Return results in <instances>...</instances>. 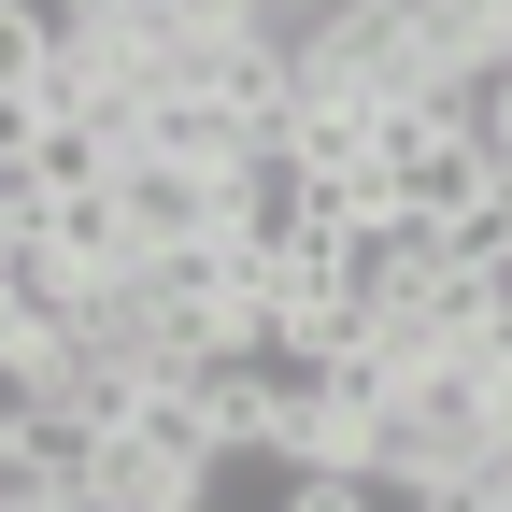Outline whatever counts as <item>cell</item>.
Masks as SVG:
<instances>
[{"label":"cell","mask_w":512,"mask_h":512,"mask_svg":"<svg viewBox=\"0 0 512 512\" xmlns=\"http://www.w3.org/2000/svg\"><path fill=\"white\" fill-rule=\"evenodd\" d=\"M114 228L128 242H214L228 228V171H185V157H114Z\"/></svg>","instance_id":"obj_2"},{"label":"cell","mask_w":512,"mask_h":512,"mask_svg":"<svg viewBox=\"0 0 512 512\" xmlns=\"http://www.w3.org/2000/svg\"><path fill=\"white\" fill-rule=\"evenodd\" d=\"M43 242L72 256V271H128V256H143L114 228V185H43Z\"/></svg>","instance_id":"obj_6"},{"label":"cell","mask_w":512,"mask_h":512,"mask_svg":"<svg viewBox=\"0 0 512 512\" xmlns=\"http://www.w3.org/2000/svg\"><path fill=\"white\" fill-rule=\"evenodd\" d=\"M427 43H441V57H456V72H470V86L498 72V57H512V29H498V0H427Z\"/></svg>","instance_id":"obj_8"},{"label":"cell","mask_w":512,"mask_h":512,"mask_svg":"<svg viewBox=\"0 0 512 512\" xmlns=\"http://www.w3.org/2000/svg\"><path fill=\"white\" fill-rule=\"evenodd\" d=\"M356 328H370V313H356V285H342V256L299 228L285 271H271V356H342Z\"/></svg>","instance_id":"obj_3"},{"label":"cell","mask_w":512,"mask_h":512,"mask_svg":"<svg viewBox=\"0 0 512 512\" xmlns=\"http://www.w3.org/2000/svg\"><path fill=\"white\" fill-rule=\"evenodd\" d=\"M498 441V399H484V356H427V370H399V399H384L370 427H356V470L399 498V484H441L456 456H484Z\"/></svg>","instance_id":"obj_1"},{"label":"cell","mask_w":512,"mask_h":512,"mask_svg":"<svg viewBox=\"0 0 512 512\" xmlns=\"http://www.w3.org/2000/svg\"><path fill=\"white\" fill-rule=\"evenodd\" d=\"M0 441H15V399H0Z\"/></svg>","instance_id":"obj_12"},{"label":"cell","mask_w":512,"mask_h":512,"mask_svg":"<svg viewBox=\"0 0 512 512\" xmlns=\"http://www.w3.org/2000/svg\"><path fill=\"white\" fill-rule=\"evenodd\" d=\"M157 15H185V29H256V0H157Z\"/></svg>","instance_id":"obj_10"},{"label":"cell","mask_w":512,"mask_h":512,"mask_svg":"<svg viewBox=\"0 0 512 512\" xmlns=\"http://www.w3.org/2000/svg\"><path fill=\"white\" fill-rule=\"evenodd\" d=\"M498 271H512V256H498Z\"/></svg>","instance_id":"obj_13"},{"label":"cell","mask_w":512,"mask_h":512,"mask_svg":"<svg viewBox=\"0 0 512 512\" xmlns=\"http://www.w3.org/2000/svg\"><path fill=\"white\" fill-rule=\"evenodd\" d=\"M256 15H285V29H299V15H328V0H256Z\"/></svg>","instance_id":"obj_11"},{"label":"cell","mask_w":512,"mask_h":512,"mask_svg":"<svg viewBox=\"0 0 512 512\" xmlns=\"http://www.w3.org/2000/svg\"><path fill=\"white\" fill-rule=\"evenodd\" d=\"M271 128L228 114V100H143V157H185V171H242Z\"/></svg>","instance_id":"obj_4"},{"label":"cell","mask_w":512,"mask_h":512,"mask_svg":"<svg viewBox=\"0 0 512 512\" xmlns=\"http://www.w3.org/2000/svg\"><path fill=\"white\" fill-rule=\"evenodd\" d=\"M285 512H384V484H370V470H299Z\"/></svg>","instance_id":"obj_9"},{"label":"cell","mask_w":512,"mask_h":512,"mask_svg":"<svg viewBox=\"0 0 512 512\" xmlns=\"http://www.w3.org/2000/svg\"><path fill=\"white\" fill-rule=\"evenodd\" d=\"M57 72V0H0V100H43Z\"/></svg>","instance_id":"obj_7"},{"label":"cell","mask_w":512,"mask_h":512,"mask_svg":"<svg viewBox=\"0 0 512 512\" xmlns=\"http://www.w3.org/2000/svg\"><path fill=\"white\" fill-rule=\"evenodd\" d=\"M72 498H100V512H200V484H185L171 456H143L128 427H100V456H86V484Z\"/></svg>","instance_id":"obj_5"}]
</instances>
